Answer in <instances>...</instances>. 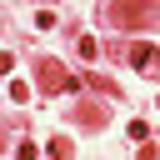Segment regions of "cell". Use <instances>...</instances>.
<instances>
[{
  "label": "cell",
  "instance_id": "1",
  "mask_svg": "<svg viewBox=\"0 0 160 160\" xmlns=\"http://www.w3.org/2000/svg\"><path fill=\"white\" fill-rule=\"evenodd\" d=\"M105 15L120 30H155L160 25V0H115V5H105Z\"/></svg>",
  "mask_w": 160,
  "mask_h": 160
},
{
  "label": "cell",
  "instance_id": "2",
  "mask_svg": "<svg viewBox=\"0 0 160 160\" xmlns=\"http://www.w3.org/2000/svg\"><path fill=\"white\" fill-rule=\"evenodd\" d=\"M35 80H40V90H45V95H55V90H65V85H70L65 65H60V60H50V55H40V60H35Z\"/></svg>",
  "mask_w": 160,
  "mask_h": 160
},
{
  "label": "cell",
  "instance_id": "3",
  "mask_svg": "<svg viewBox=\"0 0 160 160\" xmlns=\"http://www.w3.org/2000/svg\"><path fill=\"white\" fill-rule=\"evenodd\" d=\"M130 60H135V70H145V75H150V70H160V50H155L150 40H140V45L130 50Z\"/></svg>",
  "mask_w": 160,
  "mask_h": 160
},
{
  "label": "cell",
  "instance_id": "4",
  "mask_svg": "<svg viewBox=\"0 0 160 160\" xmlns=\"http://www.w3.org/2000/svg\"><path fill=\"white\" fill-rule=\"evenodd\" d=\"M45 150H50V160H70V155H75V145H70L65 135H55V140H50Z\"/></svg>",
  "mask_w": 160,
  "mask_h": 160
},
{
  "label": "cell",
  "instance_id": "5",
  "mask_svg": "<svg viewBox=\"0 0 160 160\" xmlns=\"http://www.w3.org/2000/svg\"><path fill=\"white\" fill-rule=\"evenodd\" d=\"M75 115H80V120H85L90 130H95V125H105V110H100V105H80Z\"/></svg>",
  "mask_w": 160,
  "mask_h": 160
},
{
  "label": "cell",
  "instance_id": "6",
  "mask_svg": "<svg viewBox=\"0 0 160 160\" xmlns=\"http://www.w3.org/2000/svg\"><path fill=\"white\" fill-rule=\"evenodd\" d=\"M75 50H80V55H85V60H90V55H95V40H90V35H80V30H75Z\"/></svg>",
  "mask_w": 160,
  "mask_h": 160
},
{
  "label": "cell",
  "instance_id": "7",
  "mask_svg": "<svg viewBox=\"0 0 160 160\" xmlns=\"http://www.w3.org/2000/svg\"><path fill=\"white\" fill-rule=\"evenodd\" d=\"M85 85H95V90H105V95H115V80H105V75H85Z\"/></svg>",
  "mask_w": 160,
  "mask_h": 160
},
{
  "label": "cell",
  "instance_id": "8",
  "mask_svg": "<svg viewBox=\"0 0 160 160\" xmlns=\"http://www.w3.org/2000/svg\"><path fill=\"white\" fill-rule=\"evenodd\" d=\"M30 95H35V90H30V85H25V80H15V85H10V100H20V105H25V100H30Z\"/></svg>",
  "mask_w": 160,
  "mask_h": 160
},
{
  "label": "cell",
  "instance_id": "9",
  "mask_svg": "<svg viewBox=\"0 0 160 160\" xmlns=\"http://www.w3.org/2000/svg\"><path fill=\"white\" fill-rule=\"evenodd\" d=\"M130 140H135V145L150 140V125H145V120H130Z\"/></svg>",
  "mask_w": 160,
  "mask_h": 160
},
{
  "label": "cell",
  "instance_id": "10",
  "mask_svg": "<svg viewBox=\"0 0 160 160\" xmlns=\"http://www.w3.org/2000/svg\"><path fill=\"white\" fill-rule=\"evenodd\" d=\"M135 160H160V150H155L150 140H140V155H135Z\"/></svg>",
  "mask_w": 160,
  "mask_h": 160
},
{
  "label": "cell",
  "instance_id": "11",
  "mask_svg": "<svg viewBox=\"0 0 160 160\" xmlns=\"http://www.w3.org/2000/svg\"><path fill=\"white\" fill-rule=\"evenodd\" d=\"M10 65H15V60H10V55H5V50H0V75H5V70H10Z\"/></svg>",
  "mask_w": 160,
  "mask_h": 160
}]
</instances>
